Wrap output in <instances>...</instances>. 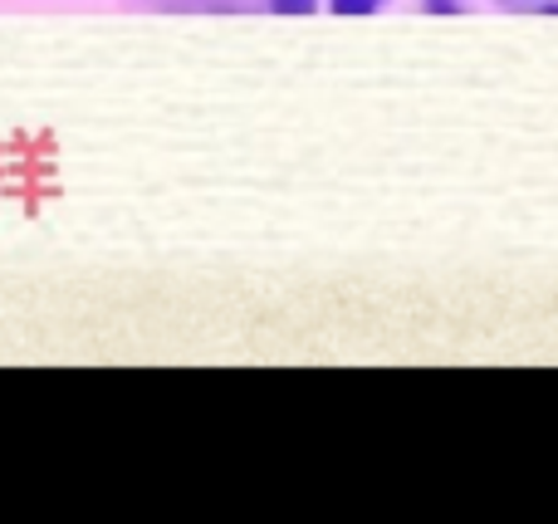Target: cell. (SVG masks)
Segmentation results:
<instances>
[{
    "label": "cell",
    "instance_id": "cell-2",
    "mask_svg": "<svg viewBox=\"0 0 558 524\" xmlns=\"http://www.w3.org/2000/svg\"><path fill=\"white\" fill-rule=\"evenodd\" d=\"M387 0H324V10L328 15H338V20H367V15H377Z\"/></svg>",
    "mask_w": 558,
    "mask_h": 524
},
{
    "label": "cell",
    "instance_id": "cell-3",
    "mask_svg": "<svg viewBox=\"0 0 558 524\" xmlns=\"http://www.w3.org/2000/svg\"><path fill=\"white\" fill-rule=\"evenodd\" d=\"M318 5H324V0H265V10H270V15H289V20L318 15Z\"/></svg>",
    "mask_w": 558,
    "mask_h": 524
},
{
    "label": "cell",
    "instance_id": "cell-1",
    "mask_svg": "<svg viewBox=\"0 0 558 524\" xmlns=\"http://www.w3.org/2000/svg\"><path fill=\"white\" fill-rule=\"evenodd\" d=\"M505 15H534V20H558V0H490Z\"/></svg>",
    "mask_w": 558,
    "mask_h": 524
},
{
    "label": "cell",
    "instance_id": "cell-4",
    "mask_svg": "<svg viewBox=\"0 0 558 524\" xmlns=\"http://www.w3.org/2000/svg\"><path fill=\"white\" fill-rule=\"evenodd\" d=\"M416 10H422V15H441V20H456V15H465V0H416Z\"/></svg>",
    "mask_w": 558,
    "mask_h": 524
}]
</instances>
